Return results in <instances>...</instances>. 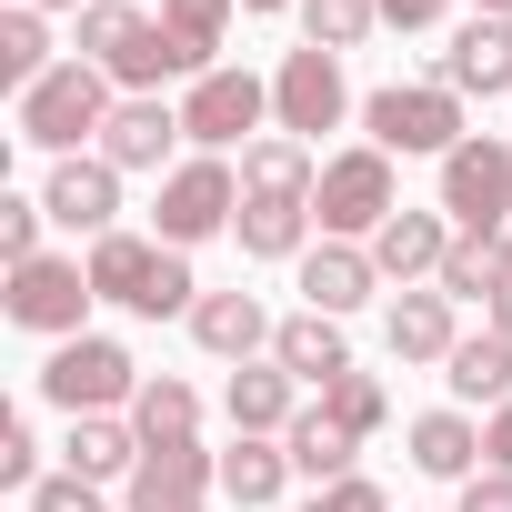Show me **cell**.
Listing matches in <instances>:
<instances>
[{
    "label": "cell",
    "instance_id": "cell-32",
    "mask_svg": "<svg viewBox=\"0 0 512 512\" xmlns=\"http://www.w3.org/2000/svg\"><path fill=\"white\" fill-rule=\"evenodd\" d=\"M61 61H51V31H41V11H21V0H11V11H0V81H11V91H31V81H51Z\"/></svg>",
    "mask_w": 512,
    "mask_h": 512
},
{
    "label": "cell",
    "instance_id": "cell-45",
    "mask_svg": "<svg viewBox=\"0 0 512 512\" xmlns=\"http://www.w3.org/2000/svg\"><path fill=\"white\" fill-rule=\"evenodd\" d=\"M472 11H492V21H512V0H472Z\"/></svg>",
    "mask_w": 512,
    "mask_h": 512
},
{
    "label": "cell",
    "instance_id": "cell-4",
    "mask_svg": "<svg viewBox=\"0 0 512 512\" xmlns=\"http://www.w3.org/2000/svg\"><path fill=\"white\" fill-rule=\"evenodd\" d=\"M81 61H101L111 91H131V101L181 71V51L161 41V21H141L131 0H91V11H81Z\"/></svg>",
    "mask_w": 512,
    "mask_h": 512
},
{
    "label": "cell",
    "instance_id": "cell-6",
    "mask_svg": "<svg viewBox=\"0 0 512 512\" xmlns=\"http://www.w3.org/2000/svg\"><path fill=\"white\" fill-rule=\"evenodd\" d=\"M442 221H452L462 241H502V221H512V151H502L492 131H472V141L442 161Z\"/></svg>",
    "mask_w": 512,
    "mask_h": 512
},
{
    "label": "cell",
    "instance_id": "cell-12",
    "mask_svg": "<svg viewBox=\"0 0 512 512\" xmlns=\"http://www.w3.org/2000/svg\"><path fill=\"white\" fill-rule=\"evenodd\" d=\"M211 492H221V452L201 442H151L131 472V512H201Z\"/></svg>",
    "mask_w": 512,
    "mask_h": 512
},
{
    "label": "cell",
    "instance_id": "cell-13",
    "mask_svg": "<svg viewBox=\"0 0 512 512\" xmlns=\"http://www.w3.org/2000/svg\"><path fill=\"white\" fill-rule=\"evenodd\" d=\"M41 201H51V221H61V231H91V241H111V231H121V171H111L101 151H91V161L71 151V161L51 171V191H41Z\"/></svg>",
    "mask_w": 512,
    "mask_h": 512
},
{
    "label": "cell",
    "instance_id": "cell-30",
    "mask_svg": "<svg viewBox=\"0 0 512 512\" xmlns=\"http://www.w3.org/2000/svg\"><path fill=\"white\" fill-rule=\"evenodd\" d=\"M282 452H292V472H312V482H352V452H362V442H352L332 412H302V422L282 432Z\"/></svg>",
    "mask_w": 512,
    "mask_h": 512
},
{
    "label": "cell",
    "instance_id": "cell-2",
    "mask_svg": "<svg viewBox=\"0 0 512 512\" xmlns=\"http://www.w3.org/2000/svg\"><path fill=\"white\" fill-rule=\"evenodd\" d=\"M111 111H121V101H111V71H101V61H61L51 81L21 91V141H41V151L71 161L91 131H111Z\"/></svg>",
    "mask_w": 512,
    "mask_h": 512
},
{
    "label": "cell",
    "instance_id": "cell-28",
    "mask_svg": "<svg viewBox=\"0 0 512 512\" xmlns=\"http://www.w3.org/2000/svg\"><path fill=\"white\" fill-rule=\"evenodd\" d=\"M442 382L462 392V402H512V342L502 332H472V342H452V362H442Z\"/></svg>",
    "mask_w": 512,
    "mask_h": 512
},
{
    "label": "cell",
    "instance_id": "cell-19",
    "mask_svg": "<svg viewBox=\"0 0 512 512\" xmlns=\"http://www.w3.org/2000/svg\"><path fill=\"white\" fill-rule=\"evenodd\" d=\"M292 392H302V382H292L282 362H241V372H231V392H221V412H231V432L282 442V432L302 422V412H292Z\"/></svg>",
    "mask_w": 512,
    "mask_h": 512
},
{
    "label": "cell",
    "instance_id": "cell-34",
    "mask_svg": "<svg viewBox=\"0 0 512 512\" xmlns=\"http://www.w3.org/2000/svg\"><path fill=\"white\" fill-rule=\"evenodd\" d=\"M322 412H332V422H342L352 442H372V432L392 422V402H382V382H372V372H342V382L322 392Z\"/></svg>",
    "mask_w": 512,
    "mask_h": 512
},
{
    "label": "cell",
    "instance_id": "cell-38",
    "mask_svg": "<svg viewBox=\"0 0 512 512\" xmlns=\"http://www.w3.org/2000/svg\"><path fill=\"white\" fill-rule=\"evenodd\" d=\"M31 512H101V482H81V472H51V482L31 492Z\"/></svg>",
    "mask_w": 512,
    "mask_h": 512
},
{
    "label": "cell",
    "instance_id": "cell-22",
    "mask_svg": "<svg viewBox=\"0 0 512 512\" xmlns=\"http://www.w3.org/2000/svg\"><path fill=\"white\" fill-rule=\"evenodd\" d=\"M312 191H322V171H312V151L292 131H272V141L241 151V201H312Z\"/></svg>",
    "mask_w": 512,
    "mask_h": 512
},
{
    "label": "cell",
    "instance_id": "cell-9",
    "mask_svg": "<svg viewBox=\"0 0 512 512\" xmlns=\"http://www.w3.org/2000/svg\"><path fill=\"white\" fill-rule=\"evenodd\" d=\"M41 392L81 422V412H111V402H141V362L121 352V342H101V332H81V342H61L51 362H41Z\"/></svg>",
    "mask_w": 512,
    "mask_h": 512
},
{
    "label": "cell",
    "instance_id": "cell-7",
    "mask_svg": "<svg viewBox=\"0 0 512 512\" xmlns=\"http://www.w3.org/2000/svg\"><path fill=\"white\" fill-rule=\"evenodd\" d=\"M91 262H61V251H41V262H11V292H0V312H11L21 332H51V342H81V312H91Z\"/></svg>",
    "mask_w": 512,
    "mask_h": 512
},
{
    "label": "cell",
    "instance_id": "cell-16",
    "mask_svg": "<svg viewBox=\"0 0 512 512\" xmlns=\"http://www.w3.org/2000/svg\"><path fill=\"white\" fill-rule=\"evenodd\" d=\"M382 292V262H372V241H322V251H302V312H362Z\"/></svg>",
    "mask_w": 512,
    "mask_h": 512
},
{
    "label": "cell",
    "instance_id": "cell-33",
    "mask_svg": "<svg viewBox=\"0 0 512 512\" xmlns=\"http://www.w3.org/2000/svg\"><path fill=\"white\" fill-rule=\"evenodd\" d=\"M372 21H382V0H302V41H312V51H332V61H342V51H362V41H372Z\"/></svg>",
    "mask_w": 512,
    "mask_h": 512
},
{
    "label": "cell",
    "instance_id": "cell-27",
    "mask_svg": "<svg viewBox=\"0 0 512 512\" xmlns=\"http://www.w3.org/2000/svg\"><path fill=\"white\" fill-rule=\"evenodd\" d=\"M412 472H432V482H472V472H482V422H462V412H422V422H412Z\"/></svg>",
    "mask_w": 512,
    "mask_h": 512
},
{
    "label": "cell",
    "instance_id": "cell-15",
    "mask_svg": "<svg viewBox=\"0 0 512 512\" xmlns=\"http://www.w3.org/2000/svg\"><path fill=\"white\" fill-rule=\"evenodd\" d=\"M452 221H442V201L432 211H392L382 231H372V262H382V282H442V262H452Z\"/></svg>",
    "mask_w": 512,
    "mask_h": 512
},
{
    "label": "cell",
    "instance_id": "cell-46",
    "mask_svg": "<svg viewBox=\"0 0 512 512\" xmlns=\"http://www.w3.org/2000/svg\"><path fill=\"white\" fill-rule=\"evenodd\" d=\"M201 512H211V502H201Z\"/></svg>",
    "mask_w": 512,
    "mask_h": 512
},
{
    "label": "cell",
    "instance_id": "cell-11",
    "mask_svg": "<svg viewBox=\"0 0 512 512\" xmlns=\"http://www.w3.org/2000/svg\"><path fill=\"white\" fill-rule=\"evenodd\" d=\"M262 111H272V81H251V71H201L191 81V101H181V141H201V151H251V131H262Z\"/></svg>",
    "mask_w": 512,
    "mask_h": 512
},
{
    "label": "cell",
    "instance_id": "cell-37",
    "mask_svg": "<svg viewBox=\"0 0 512 512\" xmlns=\"http://www.w3.org/2000/svg\"><path fill=\"white\" fill-rule=\"evenodd\" d=\"M302 512H392V492H382V482H362V472H352V482H322V492H312V502H302Z\"/></svg>",
    "mask_w": 512,
    "mask_h": 512
},
{
    "label": "cell",
    "instance_id": "cell-17",
    "mask_svg": "<svg viewBox=\"0 0 512 512\" xmlns=\"http://www.w3.org/2000/svg\"><path fill=\"white\" fill-rule=\"evenodd\" d=\"M171 141H181V111H171L161 91H141V101H121V111H111L101 161H111V171H161V161H171Z\"/></svg>",
    "mask_w": 512,
    "mask_h": 512
},
{
    "label": "cell",
    "instance_id": "cell-25",
    "mask_svg": "<svg viewBox=\"0 0 512 512\" xmlns=\"http://www.w3.org/2000/svg\"><path fill=\"white\" fill-rule=\"evenodd\" d=\"M282 482H292V452H282V442H262V432H231V452H221V502L262 512V502H282Z\"/></svg>",
    "mask_w": 512,
    "mask_h": 512
},
{
    "label": "cell",
    "instance_id": "cell-39",
    "mask_svg": "<svg viewBox=\"0 0 512 512\" xmlns=\"http://www.w3.org/2000/svg\"><path fill=\"white\" fill-rule=\"evenodd\" d=\"M462 512H512V472H472L462 482Z\"/></svg>",
    "mask_w": 512,
    "mask_h": 512
},
{
    "label": "cell",
    "instance_id": "cell-41",
    "mask_svg": "<svg viewBox=\"0 0 512 512\" xmlns=\"http://www.w3.org/2000/svg\"><path fill=\"white\" fill-rule=\"evenodd\" d=\"M442 11H452V0H382V21H392V31H432Z\"/></svg>",
    "mask_w": 512,
    "mask_h": 512
},
{
    "label": "cell",
    "instance_id": "cell-5",
    "mask_svg": "<svg viewBox=\"0 0 512 512\" xmlns=\"http://www.w3.org/2000/svg\"><path fill=\"white\" fill-rule=\"evenodd\" d=\"M402 211V191H392V151H332L322 161V191H312V221H322V241H372L382 221Z\"/></svg>",
    "mask_w": 512,
    "mask_h": 512
},
{
    "label": "cell",
    "instance_id": "cell-8",
    "mask_svg": "<svg viewBox=\"0 0 512 512\" xmlns=\"http://www.w3.org/2000/svg\"><path fill=\"white\" fill-rule=\"evenodd\" d=\"M231 211H241V171H231L221 151L181 161V171L161 181V201H151V221H161V241H171V251H191V241L231 231Z\"/></svg>",
    "mask_w": 512,
    "mask_h": 512
},
{
    "label": "cell",
    "instance_id": "cell-35",
    "mask_svg": "<svg viewBox=\"0 0 512 512\" xmlns=\"http://www.w3.org/2000/svg\"><path fill=\"white\" fill-rule=\"evenodd\" d=\"M41 221H51V201L0 191V262H41Z\"/></svg>",
    "mask_w": 512,
    "mask_h": 512
},
{
    "label": "cell",
    "instance_id": "cell-21",
    "mask_svg": "<svg viewBox=\"0 0 512 512\" xmlns=\"http://www.w3.org/2000/svg\"><path fill=\"white\" fill-rule=\"evenodd\" d=\"M272 332H282V322H262V302H251V292H201V302H191V342L221 352V362H251Z\"/></svg>",
    "mask_w": 512,
    "mask_h": 512
},
{
    "label": "cell",
    "instance_id": "cell-40",
    "mask_svg": "<svg viewBox=\"0 0 512 512\" xmlns=\"http://www.w3.org/2000/svg\"><path fill=\"white\" fill-rule=\"evenodd\" d=\"M482 472H512V402L482 422Z\"/></svg>",
    "mask_w": 512,
    "mask_h": 512
},
{
    "label": "cell",
    "instance_id": "cell-42",
    "mask_svg": "<svg viewBox=\"0 0 512 512\" xmlns=\"http://www.w3.org/2000/svg\"><path fill=\"white\" fill-rule=\"evenodd\" d=\"M492 332H502V342H512V282H502V302H492Z\"/></svg>",
    "mask_w": 512,
    "mask_h": 512
},
{
    "label": "cell",
    "instance_id": "cell-43",
    "mask_svg": "<svg viewBox=\"0 0 512 512\" xmlns=\"http://www.w3.org/2000/svg\"><path fill=\"white\" fill-rule=\"evenodd\" d=\"M241 11H302V0H241Z\"/></svg>",
    "mask_w": 512,
    "mask_h": 512
},
{
    "label": "cell",
    "instance_id": "cell-24",
    "mask_svg": "<svg viewBox=\"0 0 512 512\" xmlns=\"http://www.w3.org/2000/svg\"><path fill=\"white\" fill-rule=\"evenodd\" d=\"M382 342H392V362H452V342H462L452 332V292H402Z\"/></svg>",
    "mask_w": 512,
    "mask_h": 512
},
{
    "label": "cell",
    "instance_id": "cell-3",
    "mask_svg": "<svg viewBox=\"0 0 512 512\" xmlns=\"http://www.w3.org/2000/svg\"><path fill=\"white\" fill-rule=\"evenodd\" d=\"M362 131H372V151H422V161H452L472 131H462V91H442V81H392V91H372L362 101Z\"/></svg>",
    "mask_w": 512,
    "mask_h": 512
},
{
    "label": "cell",
    "instance_id": "cell-18",
    "mask_svg": "<svg viewBox=\"0 0 512 512\" xmlns=\"http://www.w3.org/2000/svg\"><path fill=\"white\" fill-rule=\"evenodd\" d=\"M272 362H282L292 382H312V392H332V382L352 372V342H342V322H332V312H292V322L272 332Z\"/></svg>",
    "mask_w": 512,
    "mask_h": 512
},
{
    "label": "cell",
    "instance_id": "cell-44",
    "mask_svg": "<svg viewBox=\"0 0 512 512\" xmlns=\"http://www.w3.org/2000/svg\"><path fill=\"white\" fill-rule=\"evenodd\" d=\"M21 11H81V0H21Z\"/></svg>",
    "mask_w": 512,
    "mask_h": 512
},
{
    "label": "cell",
    "instance_id": "cell-36",
    "mask_svg": "<svg viewBox=\"0 0 512 512\" xmlns=\"http://www.w3.org/2000/svg\"><path fill=\"white\" fill-rule=\"evenodd\" d=\"M0 492H41V442H31L21 412L0 422Z\"/></svg>",
    "mask_w": 512,
    "mask_h": 512
},
{
    "label": "cell",
    "instance_id": "cell-14",
    "mask_svg": "<svg viewBox=\"0 0 512 512\" xmlns=\"http://www.w3.org/2000/svg\"><path fill=\"white\" fill-rule=\"evenodd\" d=\"M442 91H462V101H502V91H512V21L472 11V21L452 31V51H442Z\"/></svg>",
    "mask_w": 512,
    "mask_h": 512
},
{
    "label": "cell",
    "instance_id": "cell-29",
    "mask_svg": "<svg viewBox=\"0 0 512 512\" xmlns=\"http://www.w3.org/2000/svg\"><path fill=\"white\" fill-rule=\"evenodd\" d=\"M131 432H141V442H201V392L171 382V372H151L141 402H131Z\"/></svg>",
    "mask_w": 512,
    "mask_h": 512
},
{
    "label": "cell",
    "instance_id": "cell-1",
    "mask_svg": "<svg viewBox=\"0 0 512 512\" xmlns=\"http://www.w3.org/2000/svg\"><path fill=\"white\" fill-rule=\"evenodd\" d=\"M91 292H101V302H121V312H141V322H171V312H191V302H201L191 262H181L171 241H141V231L91 241Z\"/></svg>",
    "mask_w": 512,
    "mask_h": 512
},
{
    "label": "cell",
    "instance_id": "cell-10",
    "mask_svg": "<svg viewBox=\"0 0 512 512\" xmlns=\"http://www.w3.org/2000/svg\"><path fill=\"white\" fill-rule=\"evenodd\" d=\"M342 111H352V81H342V61L332 51H282V71H272V121L292 131V141H322V131H342Z\"/></svg>",
    "mask_w": 512,
    "mask_h": 512
},
{
    "label": "cell",
    "instance_id": "cell-31",
    "mask_svg": "<svg viewBox=\"0 0 512 512\" xmlns=\"http://www.w3.org/2000/svg\"><path fill=\"white\" fill-rule=\"evenodd\" d=\"M502 282H512V241H452V262H442L432 292H452V302H502Z\"/></svg>",
    "mask_w": 512,
    "mask_h": 512
},
{
    "label": "cell",
    "instance_id": "cell-20",
    "mask_svg": "<svg viewBox=\"0 0 512 512\" xmlns=\"http://www.w3.org/2000/svg\"><path fill=\"white\" fill-rule=\"evenodd\" d=\"M141 452H151V442H141L131 422L81 412V422H71V442H61V472H81V482H131V472H141Z\"/></svg>",
    "mask_w": 512,
    "mask_h": 512
},
{
    "label": "cell",
    "instance_id": "cell-26",
    "mask_svg": "<svg viewBox=\"0 0 512 512\" xmlns=\"http://www.w3.org/2000/svg\"><path fill=\"white\" fill-rule=\"evenodd\" d=\"M231 11L241 0H161V41L181 51V71H221V41H231Z\"/></svg>",
    "mask_w": 512,
    "mask_h": 512
},
{
    "label": "cell",
    "instance_id": "cell-23",
    "mask_svg": "<svg viewBox=\"0 0 512 512\" xmlns=\"http://www.w3.org/2000/svg\"><path fill=\"white\" fill-rule=\"evenodd\" d=\"M231 241H241V262H302L312 201H241L231 211Z\"/></svg>",
    "mask_w": 512,
    "mask_h": 512
}]
</instances>
